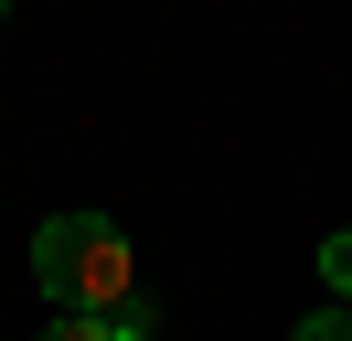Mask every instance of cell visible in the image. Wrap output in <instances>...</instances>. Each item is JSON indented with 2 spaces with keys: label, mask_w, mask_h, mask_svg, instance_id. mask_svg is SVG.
I'll return each mask as SVG.
<instances>
[{
  "label": "cell",
  "mask_w": 352,
  "mask_h": 341,
  "mask_svg": "<svg viewBox=\"0 0 352 341\" xmlns=\"http://www.w3.org/2000/svg\"><path fill=\"white\" fill-rule=\"evenodd\" d=\"M32 277H43L54 320H118L129 309V234L107 224V213H54L43 234H32Z\"/></svg>",
  "instance_id": "1"
},
{
  "label": "cell",
  "mask_w": 352,
  "mask_h": 341,
  "mask_svg": "<svg viewBox=\"0 0 352 341\" xmlns=\"http://www.w3.org/2000/svg\"><path fill=\"white\" fill-rule=\"evenodd\" d=\"M150 298H129V309H118V320H54V331H32V341H150Z\"/></svg>",
  "instance_id": "2"
},
{
  "label": "cell",
  "mask_w": 352,
  "mask_h": 341,
  "mask_svg": "<svg viewBox=\"0 0 352 341\" xmlns=\"http://www.w3.org/2000/svg\"><path fill=\"white\" fill-rule=\"evenodd\" d=\"M320 277H331V288L352 298V224H342V234H331V245H320Z\"/></svg>",
  "instance_id": "3"
},
{
  "label": "cell",
  "mask_w": 352,
  "mask_h": 341,
  "mask_svg": "<svg viewBox=\"0 0 352 341\" xmlns=\"http://www.w3.org/2000/svg\"><path fill=\"white\" fill-rule=\"evenodd\" d=\"M299 341H352V309H320V320H299Z\"/></svg>",
  "instance_id": "4"
}]
</instances>
